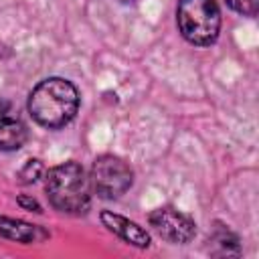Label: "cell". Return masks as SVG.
<instances>
[{
	"mask_svg": "<svg viewBox=\"0 0 259 259\" xmlns=\"http://www.w3.org/2000/svg\"><path fill=\"white\" fill-rule=\"evenodd\" d=\"M8 107H10V103H8V101H2V99H0V115L8 113Z\"/></svg>",
	"mask_w": 259,
	"mask_h": 259,
	"instance_id": "obj_13",
	"label": "cell"
},
{
	"mask_svg": "<svg viewBox=\"0 0 259 259\" xmlns=\"http://www.w3.org/2000/svg\"><path fill=\"white\" fill-rule=\"evenodd\" d=\"M150 221V227L168 243H174V245H184V243H190L196 235V225L194 221L176 210V208H170V206H162V208H156L150 212L148 217Z\"/></svg>",
	"mask_w": 259,
	"mask_h": 259,
	"instance_id": "obj_5",
	"label": "cell"
},
{
	"mask_svg": "<svg viewBox=\"0 0 259 259\" xmlns=\"http://www.w3.org/2000/svg\"><path fill=\"white\" fill-rule=\"evenodd\" d=\"M26 136V125L20 119L10 117L8 113L0 115V152H14L22 148Z\"/></svg>",
	"mask_w": 259,
	"mask_h": 259,
	"instance_id": "obj_8",
	"label": "cell"
},
{
	"mask_svg": "<svg viewBox=\"0 0 259 259\" xmlns=\"http://www.w3.org/2000/svg\"><path fill=\"white\" fill-rule=\"evenodd\" d=\"M79 109L77 87L61 77H49L40 81L28 97V111L32 119L49 130H59L73 121Z\"/></svg>",
	"mask_w": 259,
	"mask_h": 259,
	"instance_id": "obj_1",
	"label": "cell"
},
{
	"mask_svg": "<svg viewBox=\"0 0 259 259\" xmlns=\"http://www.w3.org/2000/svg\"><path fill=\"white\" fill-rule=\"evenodd\" d=\"M18 204L22 206V208H26V210H32V212H40V204L34 200V198H30V196H24V194H20L18 198Z\"/></svg>",
	"mask_w": 259,
	"mask_h": 259,
	"instance_id": "obj_12",
	"label": "cell"
},
{
	"mask_svg": "<svg viewBox=\"0 0 259 259\" xmlns=\"http://www.w3.org/2000/svg\"><path fill=\"white\" fill-rule=\"evenodd\" d=\"M227 4L243 16H255L259 12V0H227Z\"/></svg>",
	"mask_w": 259,
	"mask_h": 259,
	"instance_id": "obj_11",
	"label": "cell"
},
{
	"mask_svg": "<svg viewBox=\"0 0 259 259\" xmlns=\"http://www.w3.org/2000/svg\"><path fill=\"white\" fill-rule=\"evenodd\" d=\"M45 190L51 204L69 214H81L89 208L91 182L77 162H65L47 172Z\"/></svg>",
	"mask_w": 259,
	"mask_h": 259,
	"instance_id": "obj_2",
	"label": "cell"
},
{
	"mask_svg": "<svg viewBox=\"0 0 259 259\" xmlns=\"http://www.w3.org/2000/svg\"><path fill=\"white\" fill-rule=\"evenodd\" d=\"M91 188L101 198H117L130 190L134 182L132 168L117 156H99L91 166Z\"/></svg>",
	"mask_w": 259,
	"mask_h": 259,
	"instance_id": "obj_4",
	"label": "cell"
},
{
	"mask_svg": "<svg viewBox=\"0 0 259 259\" xmlns=\"http://www.w3.org/2000/svg\"><path fill=\"white\" fill-rule=\"evenodd\" d=\"M210 243H214V245L219 247V251H217L219 255H239V253H241L237 237H235L227 227H223V225H219V227L214 229V233H212V237H210Z\"/></svg>",
	"mask_w": 259,
	"mask_h": 259,
	"instance_id": "obj_9",
	"label": "cell"
},
{
	"mask_svg": "<svg viewBox=\"0 0 259 259\" xmlns=\"http://www.w3.org/2000/svg\"><path fill=\"white\" fill-rule=\"evenodd\" d=\"M101 223L109 233L117 235L127 245H134L138 249H146L152 243V239H150L146 229H142L138 223H134V221H130V219H125L121 214H115L111 210H103L101 212Z\"/></svg>",
	"mask_w": 259,
	"mask_h": 259,
	"instance_id": "obj_6",
	"label": "cell"
},
{
	"mask_svg": "<svg viewBox=\"0 0 259 259\" xmlns=\"http://www.w3.org/2000/svg\"><path fill=\"white\" fill-rule=\"evenodd\" d=\"M42 174H45L42 162H40V160H28V162L20 168V172H18V182H20V184H32V182H36Z\"/></svg>",
	"mask_w": 259,
	"mask_h": 259,
	"instance_id": "obj_10",
	"label": "cell"
},
{
	"mask_svg": "<svg viewBox=\"0 0 259 259\" xmlns=\"http://www.w3.org/2000/svg\"><path fill=\"white\" fill-rule=\"evenodd\" d=\"M0 237L16 243H40L49 239V233L38 225L0 214Z\"/></svg>",
	"mask_w": 259,
	"mask_h": 259,
	"instance_id": "obj_7",
	"label": "cell"
},
{
	"mask_svg": "<svg viewBox=\"0 0 259 259\" xmlns=\"http://www.w3.org/2000/svg\"><path fill=\"white\" fill-rule=\"evenodd\" d=\"M176 22L180 34L196 45L208 47L221 30V10L217 0H178Z\"/></svg>",
	"mask_w": 259,
	"mask_h": 259,
	"instance_id": "obj_3",
	"label": "cell"
}]
</instances>
